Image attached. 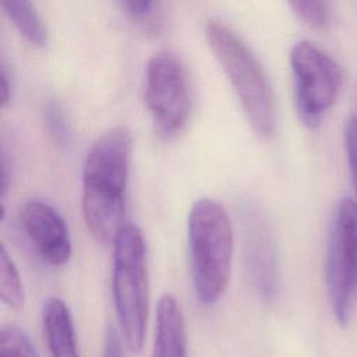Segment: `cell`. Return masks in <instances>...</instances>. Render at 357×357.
Segmentation results:
<instances>
[{
    "label": "cell",
    "mask_w": 357,
    "mask_h": 357,
    "mask_svg": "<svg viewBox=\"0 0 357 357\" xmlns=\"http://www.w3.org/2000/svg\"><path fill=\"white\" fill-rule=\"evenodd\" d=\"M112 294L121 336L131 351H139L149 315V279L145 238L132 223H126L113 241Z\"/></svg>",
    "instance_id": "3"
},
{
    "label": "cell",
    "mask_w": 357,
    "mask_h": 357,
    "mask_svg": "<svg viewBox=\"0 0 357 357\" xmlns=\"http://www.w3.org/2000/svg\"><path fill=\"white\" fill-rule=\"evenodd\" d=\"M1 7L18 32L36 47L47 45V29L32 0H1Z\"/></svg>",
    "instance_id": "12"
},
{
    "label": "cell",
    "mask_w": 357,
    "mask_h": 357,
    "mask_svg": "<svg viewBox=\"0 0 357 357\" xmlns=\"http://www.w3.org/2000/svg\"><path fill=\"white\" fill-rule=\"evenodd\" d=\"M0 357H38V353L20 326L4 324L0 331Z\"/></svg>",
    "instance_id": "14"
},
{
    "label": "cell",
    "mask_w": 357,
    "mask_h": 357,
    "mask_svg": "<svg viewBox=\"0 0 357 357\" xmlns=\"http://www.w3.org/2000/svg\"><path fill=\"white\" fill-rule=\"evenodd\" d=\"M42 328L50 357H79L73 317L59 297H49L42 307Z\"/></svg>",
    "instance_id": "11"
},
{
    "label": "cell",
    "mask_w": 357,
    "mask_h": 357,
    "mask_svg": "<svg viewBox=\"0 0 357 357\" xmlns=\"http://www.w3.org/2000/svg\"><path fill=\"white\" fill-rule=\"evenodd\" d=\"M0 298L11 310H21L25 303V290L20 272L4 243L0 247Z\"/></svg>",
    "instance_id": "13"
},
{
    "label": "cell",
    "mask_w": 357,
    "mask_h": 357,
    "mask_svg": "<svg viewBox=\"0 0 357 357\" xmlns=\"http://www.w3.org/2000/svg\"><path fill=\"white\" fill-rule=\"evenodd\" d=\"M152 357H188L181 307L173 294H163L156 307Z\"/></svg>",
    "instance_id": "10"
},
{
    "label": "cell",
    "mask_w": 357,
    "mask_h": 357,
    "mask_svg": "<svg viewBox=\"0 0 357 357\" xmlns=\"http://www.w3.org/2000/svg\"><path fill=\"white\" fill-rule=\"evenodd\" d=\"M344 151L347 158V165L350 170V178L353 184L354 194L357 197V114L347 119L343 131Z\"/></svg>",
    "instance_id": "17"
},
{
    "label": "cell",
    "mask_w": 357,
    "mask_h": 357,
    "mask_svg": "<svg viewBox=\"0 0 357 357\" xmlns=\"http://www.w3.org/2000/svg\"><path fill=\"white\" fill-rule=\"evenodd\" d=\"M102 357H123L121 337L113 326H109L105 333Z\"/></svg>",
    "instance_id": "18"
},
{
    "label": "cell",
    "mask_w": 357,
    "mask_h": 357,
    "mask_svg": "<svg viewBox=\"0 0 357 357\" xmlns=\"http://www.w3.org/2000/svg\"><path fill=\"white\" fill-rule=\"evenodd\" d=\"M132 139L114 127L89 148L82 166V215L88 231L102 244L113 243L126 225V194Z\"/></svg>",
    "instance_id": "1"
},
{
    "label": "cell",
    "mask_w": 357,
    "mask_h": 357,
    "mask_svg": "<svg viewBox=\"0 0 357 357\" xmlns=\"http://www.w3.org/2000/svg\"><path fill=\"white\" fill-rule=\"evenodd\" d=\"M245 258L252 284L262 298L272 300L279 289L278 250L265 216L254 208L244 213Z\"/></svg>",
    "instance_id": "9"
},
{
    "label": "cell",
    "mask_w": 357,
    "mask_h": 357,
    "mask_svg": "<svg viewBox=\"0 0 357 357\" xmlns=\"http://www.w3.org/2000/svg\"><path fill=\"white\" fill-rule=\"evenodd\" d=\"M190 269L195 296L204 305L225 294L233 261V229L225 206L208 197L197 199L187 220Z\"/></svg>",
    "instance_id": "2"
},
{
    "label": "cell",
    "mask_w": 357,
    "mask_h": 357,
    "mask_svg": "<svg viewBox=\"0 0 357 357\" xmlns=\"http://www.w3.org/2000/svg\"><path fill=\"white\" fill-rule=\"evenodd\" d=\"M293 11L308 26L325 29L331 21L328 0H287Z\"/></svg>",
    "instance_id": "16"
},
{
    "label": "cell",
    "mask_w": 357,
    "mask_h": 357,
    "mask_svg": "<svg viewBox=\"0 0 357 357\" xmlns=\"http://www.w3.org/2000/svg\"><path fill=\"white\" fill-rule=\"evenodd\" d=\"M145 103L162 138L177 135L187 124L191 99L185 73L174 54L159 52L148 61Z\"/></svg>",
    "instance_id": "7"
},
{
    "label": "cell",
    "mask_w": 357,
    "mask_h": 357,
    "mask_svg": "<svg viewBox=\"0 0 357 357\" xmlns=\"http://www.w3.org/2000/svg\"><path fill=\"white\" fill-rule=\"evenodd\" d=\"M290 66L298 119L305 127L317 128L339 98L340 67L331 54L310 40L293 46Z\"/></svg>",
    "instance_id": "5"
},
{
    "label": "cell",
    "mask_w": 357,
    "mask_h": 357,
    "mask_svg": "<svg viewBox=\"0 0 357 357\" xmlns=\"http://www.w3.org/2000/svg\"><path fill=\"white\" fill-rule=\"evenodd\" d=\"M117 3L134 18H142L148 15L153 6V0H117Z\"/></svg>",
    "instance_id": "19"
},
{
    "label": "cell",
    "mask_w": 357,
    "mask_h": 357,
    "mask_svg": "<svg viewBox=\"0 0 357 357\" xmlns=\"http://www.w3.org/2000/svg\"><path fill=\"white\" fill-rule=\"evenodd\" d=\"M205 38L226 73L254 132L269 138L276 127L273 95L268 78L250 47L226 24L209 20Z\"/></svg>",
    "instance_id": "4"
},
{
    "label": "cell",
    "mask_w": 357,
    "mask_h": 357,
    "mask_svg": "<svg viewBox=\"0 0 357 357\" xmlns=\"http://www.w3.org/2000/svg\"><path fill=\"white\" fill-rule=\"evenodd\" d=\"M325 279L335 319L346 326L357 298V202L351 198L339 202L331 222Z\"/></svg>",
    "instance_id": "6"
},
{
    "label": "cell",
    "mask_w": 357,
    "mask_h": 357,
    "mask_svg": "<svg viewBox=\"0 0 357 357\" xmlns=\"http://www.w3.org/2000/svg\"><path fill=\"white\" fill-rule=\"evenodd\" d=\"M43 119L52 141L59 148L68 146L71 141V127L63 106L56 99L46 100L43 107Z\"/></svg>",
    "instance_id": "15"
},
{
    "label": "cell",
    "mask_w": 357,
    "mask_h": 357,
    "mask_svg": "<svg viewBox=\"0 0 357 357\" xmlns=\"http://www.w3.org/2000/svg\"><path fill=\"white\" fill-rule=\"evenodd\" d=\"M10 74L7 73L6 64L3 63L1 67V88H3V95H1V103L3 106H7V103L11 99V84H10Z\"/></svg>",
    "instance_id": "20"
},
{
    "label": "cell",
    "mask_w": 357,
    "mask_h": 357,
    "mask_svg": "<svg viewBox=\"0 0 357 357\" xmlns=\"http://www.w3.org/2000/svg\"><path fill=\"white\" fill-rule=\"evenodd\" d=\"M22 229L39 257L52 266H61L70 261L73 245L64 218L43 199H28L21 211Z\"/></svg>",
    "instance_id": "8"
}]
</instances>
